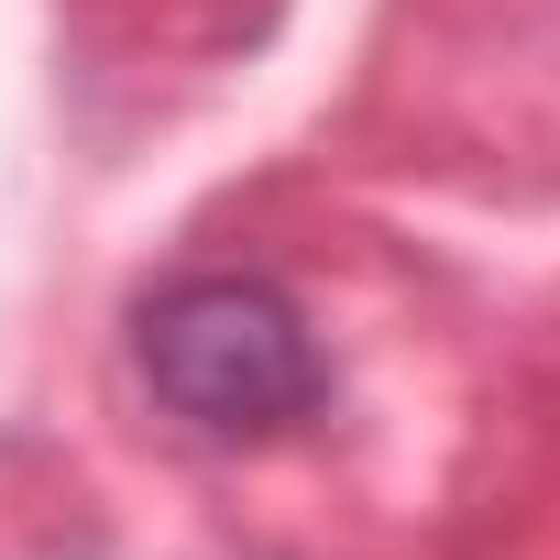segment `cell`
Returning a JSON list of instances; mask_svg holds the SVG:
<instances>
[{"label":"cell","mask_w":560,"mask_h":560,"mask_svg":"<svg viewBox=\"0 0 560 560\" xmlns=\"http://www.w3.org/2000/svg\"><path fill=\"white\" fill-rule=\"evenodd\" d=\"M132 352L198 440H275L330 396V363L275 275H176L143 298Z\"/></svg>","instance_id":"1"}]
</instances>
